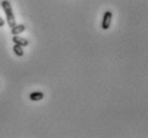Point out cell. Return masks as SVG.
I'll return each instance as SVG.
<instances>
[{
  "label": "cell",
  "instance_id": "cell-7",
  "mask_svg": "<svg viewBox=\"0 0 148 138\" xmlns=\"http://www.w3.org/2000/svg\"><path fill=\"white\" fill-rule=\"evenodd\" d=\"M4 26V20L1 18V16H0V27H3Z\"/></svg>",
  "mask_w": 148,
  "mask_h": 138
},
{
  "label": "cell",
  "instance_id": "cell-3",
  "mask_svg": "<svg viewBox=\"0 0 148 138\" xmlns=\"http://www.w3.org/2000/svg\"><path fill=\"white\" fill-rule=\"evenodd\" d=\"M12 42H13L14 44L21 45V46H23V47L29 45V41L22 37H18V34H17V35H13V37H12Z\"/></svg>",
  "mask_w": 148,
  "mask_h": 138
},
{
  "label": "cell",
  "instance_id": "cell-5",
  "mask_svg": "<svg viewBox=\"0 0 148 138\" xmlns=\"http://www.w3.org/2000/svg\"><path fill=\"white\" fill-rule=\"evenodd\" d=\"M43 97H44V93L41 92V91H34V92H31V93L29 94V99L34 102L41 101Z\"/></svg>",
  "mask_w": 148,
  "mask_h": 138
},
{
  "label": "cell",
  "instance_id": "cell-6",
  "mask_svg": "<svg viewBox=\"0 0 148 138\" xmlns=\"http://www.w3.org/2000/svg\"><path fill=\"white\" fill-rule=\"evenodd\" d=\"M13 52L17 57H23L24 56V50H23V46L17 44H14L13 46Z\"/></svg>",
  "mask_w": 148,
  "mask_h": 138
},
{
  "label": "cell",
  "instance_id": "cell-2",
  "mask_svg": "<svg viewBox=\"0 0 148 138\" xmlns=\"http://www.w3.org/2000/svg\"><path fill=\"white\" fill-rule=\"evenodd\" d=\"M112 18H113V13L111 11H106L103 14V18H102V24H101V27L103 30H108L110 29L111 27V22Z\"/></svg>",
  "mask_w": 148,
  "mask_h": 138
},
{
  "label": "cell",
  "instance_id": "cell-4",
  "mask_svg": "<svg viewBox=\"0 0 148 138\" xmlns=\"http://www.w3.org/2000/svg\"><path fill=\"white\" fill-rule=\"evenodd\" d=\"M25 30H26V26H25V25H23V24L17 25V24H16L14 27L11 28V33L13 34V35H17V34L24 32Z\"/></svg>",
  "mask_w": 148,
  "mask_h": 138
},
{
  "label": "cell",
  "instance_id": "cell-1",
  "mask_svg": "<svg viewBox=\"0 0 148 138\" xmlns=\"http://www.w3.org/2000/svg\"><path fill=\"white\" fill-rule=\"evenodd\" d=\"M1 7L3 9L4 13H5V16H7V22L8 25L10 28L14 27L16 25V20H15V16L14 13H13V10H12V5L10 3L9 0H3L1 2Z\"/></svg>",
  "mask_w": 148,
  "mask_h": 138
}]
</instances>
